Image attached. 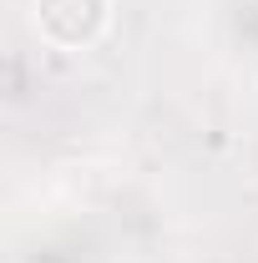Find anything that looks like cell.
<instances>
[{
    "mask_svg": "<svg viewBox=\"0 0 258 263\" xmlns=\"http://www.w3.org/2000/svg\"><path fill=\"white\" fill-rule=\"evenodd\" d=\"M112 0H31V21L56 51H91L112 31Z\"/></svg>",
    "mask_w": 258,
    "mask_h": 263,
    "instance_id": "obj_1",
    "label": "cell"
}]
</instances>
